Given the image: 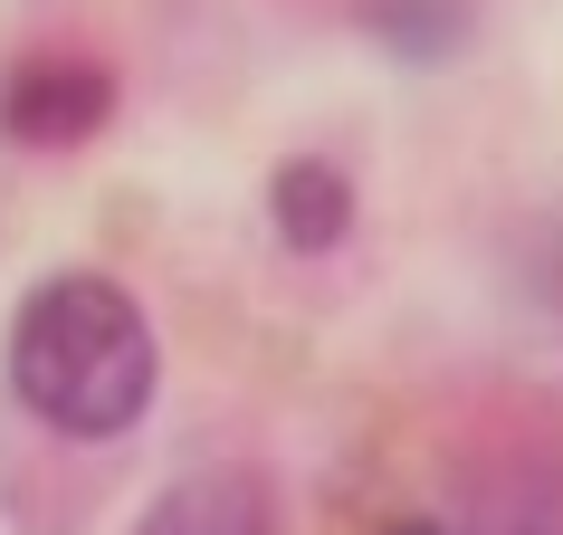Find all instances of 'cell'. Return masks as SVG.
<instances>
[{"label": "cell", "instance_id": "6da1fadb", "mask_svg": "<svg viewBox=\"0 0 563 535\" xmlns=\"http://www.w3.org/2000/svg\"><path fill=\"white\" fill-rule=\"evenodd\" d=\"M163 354H153L144 306L96 268H58L38 277L20 316H10V392L20 412H38L67 440H115L153 412Z\"/></svg>", "mask_w": 563, "mask_h": 535}, {"label": "cell", "instance_id": "7a4b0ae2", "mask_svg": "<svg viewBox=\"0 0 563 535\" xmlns=\"http://www.w3.org/2000/svg\"><path fill=\"white\" fill-rule=\"evenodd\" d=\"M115 116V77L96 58H20L10 77H0V134L10 144H87L96 124Z\"/></svg>", "mask_w": 563, "mask_h": 535}, {"label": "cell", "instance_id": "3957f363", "mask_svg": "<svg viewBox=\"0 0 563 535\" xmlns=\"http://www.w3.org/2000/svg\"><path fill=\"white\" fill-rule=\"evenodd\" d=\"M134 535H277V516H267V488L249 469H201L181 488H163Z\"/></svg>", "mask_w": 563, "mask_h": 535}, {"label": "cell", "instance_id": "277c9868", "mask_svg": "<svg viewBox=\"0 0 563 535\" xmlns=\"http://www.w3.org/2000/svg\"><path fill=\"white\" fill-rule=\"evenodd\" d=\"M267 230L287 239L297 259H325V249H344V230H354V182L334 173V163H277V182H267Z\"/></svg>", "mask_w": 563, "mask_h": 535}, {"label": "cell", "instance_id": "5b68a950", "mask_svg": "<svg viewBox=\"0 0 563 535\" xmlns=\"http://www.w3.org/2000/svg\"><path fill=\"white\" fill-rule=\"evenodd\" d=\"M468 535H563V459H506L477 478Z\"/></svg>", "mask_w": 563, "mask_h": 535}, {"label": "cell", "instance_id": "8992f818", "mask_svg": "<svg viewBox=\"0 0 563 535\" xmlns=\"http://www.w3.org/2000/svg\"><path fill=\"white\" fill-rule=\"evenodd\" d=\"M363 30L401 67H449L468 48V0H363Z\"/></svg>", "mask_w": 563, "mask_h": 535}, {"label": "cell", "instance_id": "52a82bcc", "mask_svg": "<svg viewBox=\"0 0 563 535\" xmlns=\"http://www.w3.org/2000/svg\"><path fill=\"white\" fill-rule=\"evenodd\" d=\"M383 535H449L440 516H401V526H383Z\"/></svg>", "mask_w": 563, "mask_h": 535}]
</instances>
